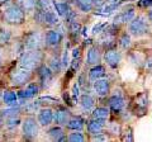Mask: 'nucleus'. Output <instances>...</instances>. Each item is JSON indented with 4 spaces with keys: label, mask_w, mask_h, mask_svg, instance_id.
<instances>
[{
    "label": "nucleus",
    "mask_w": 152,
    "mask_h": 142,
    "mask_svg": "<svg viewBox=\"0 0 152 142\" xmlns=\"http://www.w3.org/2000/svg\"><path fill=\"white\" fill-rule=\"evenodd\" d=\"M42 59H43V56H42V53L38 50H29L22 56L20 67L33 71L39 66V64L42 62Z\"/></svg>",
    "instance_id": "nucleus-1"
},
{
    "label": "nucleus",
    "mask_w": 152,
    "mask_h": 142,
    "mask_svg": "<svg viewBox=\"0 0 152 142\" xmlns=\"http://www.w3.org/2000/svg\"><path fill=\"white\" fill-rule=\"evenodd\" d=\"M4 20L9 24H22L24 22V10L19 5H9L3 13Z\"/></svg>",
    "instance_id": "nucleus-2"
},
{
    "label": "nucleus",
    "mask_w": 152,
    "mask_h": 142,
    "mask_svg": "<svg viewBox=\"0 0 152 142\" xmlns=\"http://www.w3.org/2000/svg\"><path fill=\"white\" fill-rule=\"evenodd\" d=\"M45 42V36L39 32H32L24 38V46L28 50H39Z\"/></svg>",
    "instance_id": "nucleus-3"
},
{
    "label": "nucleus",
    "mask_w": 152,
    "mask_h": 142,
    "mask_svg": "<svg viewBox=\"0 0 152 142\" xmlns=\"http://www.w3.org/2000/svg\"><path fill=\"white\" fill-rule=\"evenodd\" d=\"M32 78V74H31V71L29 70H26V69H19L17 71H14V72L12 74V76H10V81L13 85H24L27 84L28 81L31 80Z\"/></svg>",
    "instance_id": "nucleus-4"
},
{
    "label": "nucleus",
    "mask_w": 152,
    "mask_h": 142,
    "mask_svg": "<svg viewBox=\"0 0 152 142\" xmlns=\"http://www.w3.org/2000/svg\"><path fill=\"white\" fill-rule=\"evenodd\" d=\"M148 31V27H147V23L143 17H138L136 18L131 23L129 26V32L134 36H141V34H145V33Z\"/></svg>",
    "instance_id": "nucleus-5"
},
{
    "label": "nucleus",
    "mask_w": 152,
    "mask_h": 142,
    "mask_svg": "<svg viewBox=\"0 0 152 142\" xmlns=\"http://www.w3.org/2000/svg\"><path fill=\"white\" fill-rule=\"evenodd\" d=\"M23 132L28 138H33L38 135V124L34 118H27L23 123Z\"/></svg>",
    "instance_id": "nucleus-6"
},
{
    "label": "nucleus",
    "mask_w": 152,
    "mask_h": 142,
    "mask_svg": "<svg viewBox=\"0 0 152 142\" xmlns=\"http://www.w3.org/2000/svg\"><path fill=\"white\" fill-rule=\"evenodd\" d=\"M36 19L39 22V23H45V24H50V26H53L57 23V17L55 13H52L50 10H39L36 15Z\"/></svg>",
    "instance_id": "nucleus-7"
},
{
    "label": "nucleus",
    "mask_w": 152,
    "mask_h": 142,
    "mask_svg": "<svg viewBox=\"0 0 152 142\" xmlns=\"http://www.w3.org/2000/svg\"><path fill=\"white\" fill-rule=\"evenodd\" d=\"M133 18H134V9L131 7L118 14V15L114 18V23H115V24L117 23H127V22H131Z\"/></svg>",
    "instance_id": "nucleus-8"
},
{
    "label": "nucleus",
    "mask_w": 152,
    "mask_h": 142,
    "mask_svg": "<svg viewBox=\"0 0 152 142\" xmlns=\"http://www.w3.org/2000/svg\"><path fill=\"white\" fill-rule=\"evenodd\" d=\"M62 41V34L56 31H48L45 36V42L48 46H57Z\"/></svg>",
    "instance_id": "nucleus-9"
},
{
    "label": "nucleus",
    "mask_w": 152,
    "mask_h": 142,
    "mask_svg": "<svg viewBox=\"0 0 152 142\" xmlns=\"http://www.w3.org/2000/svg\"><path fill=\"white\" fill-rule=\"evenodd\" d=\"M105 60L110 67H117L122 60V55L118 51H108L105 53Z\"/></svg>",
    "instance_id": "nucleus-10"
},
{
    "label": "nucleus",
    "mask_w": 152,
    "mask_h": 142,
    "mask_svg": "<svg viewBox=\"0 0 152 142\" xmlns=\"http://www.w3.org/2000/svg\"><path fill=\"white\" fill-rule=\"evenodd\" d=\"M94 89H95V91H96L98 95L104 97L109 93V83L107 80L98 79V80H95V83H94Z\"/></svg>",
    "instance_id": "nucleus-11"
},
{
    "label": "nucleus",
    "mask_w": 152,
    "mask_h": 142,
    "mask_svg": "<svg viewBox=\"0 0 152 142\" xmlns=\"http://www.w3.org/2000/svg\"><path fill=\"white\" fill-rule=\"evenodd\" d=\"M104 128V119H94L88 124V130L91 135H102V131Z\"/></svg>",
    "instance_id": "nucleus-12"
},
{
    "label": "nucleus",
    "mask_w": 152,
    "mask_h": 142,
    "mask_svg": "<svg viewBox=\"0 0 152 142\" xmlns=\"http://www.w3.org/2000/svg\"><path fill=\"white\" fill-rule=\"evenodd\" d=\"M39 78H41V81L43 83L45 86H48V85L52 83L53 80V72L46 66H42L39 69Z\"/></svg>",
    "instance_id": "nucleus-13"
},
{
    "label": "nucleus",
    "mask_w": 152,
    "mask_h": 142,
    "mask_svg": "<svg viewBox=\"0 0 152 142\" xmlns=\"http://www.w3.org/2000/svg\"><path fill=\"white\" fill-rule=\"evenodd\" d=\"M52 121H53V113H52L51 109H43L39 112V114H38V122L42 126H48Z\"/></svg>",
    "instance_id": "nucleus-14"
},
{
    "label": "nucleus",
    "mask_w": 152,
    "mask_h": 142,
    "mask_svg": "<svg viewBox=\"0 0 152 142\" xmlns=\"http://www.w3.org/2000/svg\"><path fill=\"white\" fill-rule=\"evenodd\" d=\"M37 93H38V86H37V85L36 84H28L24 90H22L20 93H19V95H20L22 98L29 99V98L36 97Z\"/></svg>",
    "instance_id": "nucleus-15"
},
{
    "label": "nucleus",
    "mask_w": 152,
    "mask_h": 142,
    "mask_svg": "<svg viewBox=\"0 0 152 142\" xmlns=\"http://www.w3.org/2000/svg\"><path fill=\"white\" fill-rule=\"evenodd\" d=\"M99 62H100V52L96 47H91L88 52V64L98 65Z\"/></svg>",
    "instance_id": "nucleus-16"
},
{
    "label": "nucleus",
    "mask_w": 152,
    "mask_h": 142,
    "mask_svg": "<svg viewBox=\"0 0 152 142\" xmlns=\"http://www.w3.org/2000/svg\"><path fill=\"white\" fill-rule=\"evenodd\" d=\"M53 119L56 123H58V124H66V123L69 122V112L64 109V108H60V109L55 113Z\"/></svg>",
    "instance_id": "nucleus-17"
},
{
    "label": "nucleus",
    "mask_w": 152,
    "mask_h": 142,
    "mask_svg": "<svg viewBox=\"0 0 152 142\" xmlns=\"http://www.w3.org/2000/svg\"><path fill=\"white\" fill-rule=\"evenodd\" d=\"M124 99H123L122 97H113L110 98V100H109V105H110V108L113 111L115 112H119L123 107H124Z\"/></svg>",
    "instance_id": "nucleus-18"
},
{
    "label": "nucleus",
    "mask_w": 152,
    "mask_h": 142,
    "mask_svg": "<svg viewBox=\"0 0 152 142\" xmlns=\"http://www.w3.org/2000/svg\"><path fill=\"white\" fill-rule=\"evenodd\" d=\"M55 7H56L57 13H58L60 15L65 17V18H67L70 14H71V9H70L67 3H56Z\"/></svg>",
    "instance_id": "nucleus-19"
},
{
    "label": "nucleus",
    "mask_w": 152,
    "mask_h": 142,
    "mask_svg": "<svg viewBox=\"0 0 152 142\" xmlns=\"http://www.w3.org/2000/svg\"><path fill=\"white\" fill-rule=\"evenodd\" d=\"M3 100L9 107H15L17 100H18L17 94L13 93V91H5L4 93V97H3Z\"/></svg>",
    "instance_id": "nucleus-20"
},
{
    "label": "nucleus",
    "mask_w": 152,
    "mask_h": 142,
    "mask_svg": "<svg viewBox=\"0 0 152 142\" xmlns=\"http://www.w3.org/2000/svg\"><path fill=\"white\" fill-rule=\"evenodd\" d=\"M17 1H18V5L26 12L33 10V9L36 8V5H37L36 0H17Z\"/></svg>",
    "instance_id": "nucleus-21"
},
{
    "label": "nucleus",
    "mask_w": 152,
    "mask_h": 142,
    "mask_svg": "<svg viewBox=\"0 0 152 142\" xmlns=\"http://www.w3.org/2000/svg\"><path fill=\"white\" fill-rule=\"evenodd\" d=\"M90 79L91 80H98L104 76V67L100 65H96L95 67H93L91 70H90Z\"/></svg>",
    "instance_id": "nucleus-22"
},
{
    "label": "nucleus",
    "mask_w": 152,
    "mask_h": 142,
    "mask_svg": "<svg viewBox=\"0 0 152 142\" xmlns=\"http://www.w3.org/2000/svg\"><path fill=\"white\" fill-rule=\"evenodd\" d=\"M109 116V111L107 108H96L93 112V118L95 119H107Z\"/></svg>",
    "instance_id": "nucleus-23"
},
{
    "label": "nucleus",
    "mask_w": 152,
    "mask_h": 142,
    "mask_svg": "<svg viewBox=\"0 0 152 142\" xmlns=\"http://www.w3.org/2000/svg\"><path fill=\"white\" fill-rule=\"evenodd\" d=\"M75 1L76 5L84 12H89L93 8V0H75Z\"/></svg>",
    "instance_id": "nucleus-24"
},
{
    "label": "nucleus",
    "mask_w": 152,
    "mask_h": 142,
    "mask_svg": "<svg viewBox=\"0 0 152 142\" xmlns=\"http://www.w3.org/2000/svg\"><path fill=\"white\" fill-rule=\"evenodd\" d=\"M67 123H69L67 127L70 130H77V131H80L84 127V122H83L81 118H75V119L69 121Z\"/></svg>",
    "instance_id": "nucleus-25"
},
{
    "label": "nucleus",
    "mask_w": 152,
    "mask_h": 142,
    "mask_svg": "<svg viewBox=\"0 0 152 142\" xmlns=\"http://www.w3.org/2000/svg\"><path fill=\"white\" fill-rule=\"evenodd\" d=\"M81 105H83L84 109H86V111L91 109L93 105H94V99H93V97H90V95H83V98H81Z\"/></svg>",
    "instance_id": "nucleus-26"
},
{
    "label": "nucleus",
    "mask_w": 152,
    "mask_h": 142,
    "mask_svg": "<svg viewBox=\"0 0 152 142\" xmlns=\"http://www.w3.org/2000/svg\"><path fill=\"white\" fill-rule=\"evenodd\" d=\"M12 38L10 32L7 29H0V45H7Z\"/></svg>",
    "instance_id": "nucleus-27"
},
{
    "label": "nucleus",
    "mask_w": 152,
    "mask_h": 142,
    "mask_svg": "<svg viewBox=\"0 0 152 142\" xmlns=\"http://www.w3.org/2000/svg\"><path fill=\"white\" fill-rule=\"evenodd\" d=\"M50 136L52 137L53 140H56V141H62V140H65L64 137H61L62 136V130L61 128H52L50 132Z\"/></svg>",
    "instance_id": "nucleus-28"
},
{
    "label": "nucleus",
    "mask_w": 152,
    "mask_h": 142,
    "mask_svg": "<svg viewBox=\"0 0 152 142\" xmlns=\"http://www.w3.org/2000/svg\"><path fill=\"white\" fill-rule=\"evenodd\" d=\"M85 140V137L80 133V132H75V133H71L70 136H69V141H72V142H81V141H84Z\"/></svg>",
    "instance_id": "nucleus-29"
},
{
    "label": "nucleus",
    "mask_w": 152,
    "mask_h": 142,
    "mask_svg": "<svg viewBox=\"0 0 152 142\" xmlns=\"http://www.w3.org/2000/svg\"><path fill=\"white\" fill-rule=\"evenodd\" d=\"M129 45H131V38H129V36L126 33V34H123L122 38H121V46L127 48V47H129Z\"/></svg>",
    "instance_id": "nucleus-30"
},
{
    "label": "nucleus",
    "mask_w": 152,
    "mask_h": 142,
    "mask_svg": "<svg viewBox=\"0 0 152 142\" xmlns=\"http://www.w3.org/2000/svg\"><path fill=\"white\" fill-rule=\"evenodd\" d=\"M105 4V0H93V5L95 8H103Z\"/></svg>",
    "instance_id": "nucleus-31"
},
{
    "label": "nucleus",
    "mask_w": 152,
    "mask_h": 142,
    "mask_svg": "<svg viewBox=\"0 0 152 142\" xmlns=\"http://www.w3.org/2000/svg\"><path fill=\"white\" fill-rule=\"evenodd\" d=\"M140 5L141 7H151L152 5V0H141Z\"/></svg>",
    "instance_id": "nucleus-32"
},
{
    "label": "nucleus",
    "mask_w": 152,
    "mask_h": 142,
    "mask_svg": "<svg viewBox=\"0 0 152 142\" xmlns=\"http://www.w3.org/2000/svg\"><path fill=\"white\" fill-rule=\"evenodd\" d=\"M48 0H41V5L43 7V9H45V7L47 8V10H48Z\"/></svg>",
    "instance_id": "nucleus-33"
},
{
    "label": "nucleus",
    "mask_w": 152,
    "mask_h": 142,
    "mask_svg": "<svg viewBox=\"0 0 152 142\" xmlns=\"http://www.w3.org/2000/svg\"><path fill=\"white\" fill-rule=\"evenodd\" d=\"M3 61H4V52H3V48L0 47V66L3 65Z\"/></svg>",
    "instance_id": "nucleus-34"
},
{
    "label": "nucleus",
    "mask_w": 152,
    "mask_h": 142,
    "mask_svg": "<svg viewBox=\"0 0 152 142\" xmlns=\"http://www.w3.org/2000/svg\"><path fill=\"white\" fill-rule=\"evenodd\" d=\"M79 52H80V50H79V48H75V50H74V57H76V56H79Z\"/></svg>",
    "instance_id": "nucleus-35"
},
{
    "label": "nucleus",
    "mask_w": 152,
    "mask_h": 142,
    "mask_svg": "<svg viewBox=\"0 0 152 142\" xmlns=\"http://www.w3.org/2000/svg\"><path fill=\"white\" fill-rule=\"evenodd\" d=\"M148 18H150V20L152 22V10H151V12L148 13Z\"/></svg>",
    "instance_id": "nucleus-36"
},
{
    "label": "nucleus",
    "mask_w": 152,
    "mask_h": 142,
    "mask_svg": "<svg viewBox=\"0 0 152 142\" xmlns=\"http://www.w3.org/2000/svg\"><path fill=\"white\" fill-rule=\"evenodd\" d=\"M7 1H9V0H0V5H1V4H5Z\"/></svg>",
    "instance_id": "nucleus-37"
}]
</instances>
